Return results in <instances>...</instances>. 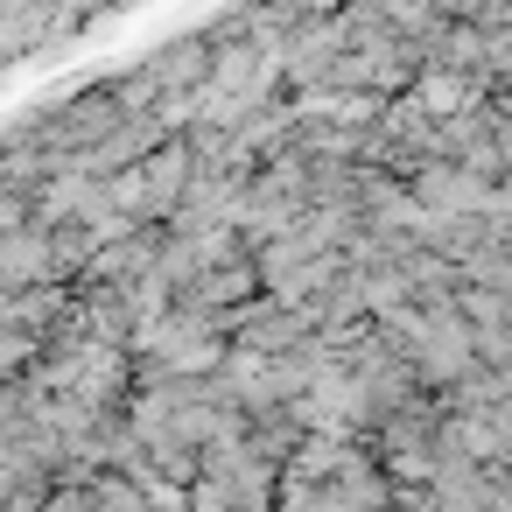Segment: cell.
Instances as JSON below:
<instances>
[{"label": "cell", "instance_id": "6da1fadb", "mask_svg": "<svg viewBox=\"0 0 512 512\" xmlns=\"http://www.w3.org/2000/svg\"><path fill=\"white\" fill-rule=\"evenodd\" d=\"M190 169H197V162H190V141L169 134V141H155L148 155H134L127 169H113V176H106V197H113V211H120L127 225H162V218L176 211Z\"/></svg>", "mask_w": 512, "mask_h": 512}, {"label": "cell", "instance_id": "7a4b0ae2", "mask_svg": "<svg viewBox=\"0 0 512 512\" xmlns=\"http://www.w3.org/2000/svg\"><path fill=\"white\" fill-rule=\"evenodd\" d=\"M120 113H127V106L113 99V85H92V92L64 99L57 113H43V120H36L29 134H36V141H43L50 155H85V148H92V141H99V134H106V127L120 120Z\"/></svg>", "mask_w": 512, "mask_h": 512}, {"label": "cell", "instance_id": "3957f363", "mask_svg": "<svg viewBox=\"0 0 512 512\" xmlns=\"http://www.w3.org/2000/svg\"><path fill=\"white\" fill-rule=\"evenodd\" d=\"M400 183L421 211H491V176H477L449 155H421L414 169H400Z\"/></svg>", "mask_w": 512, "mask_h": 512}, {"label": "cell", "instance_id": "277c9868", "mask_svg": "<svg viewBox=\"0 0 512 512\" xmlns=\"http://www.w3.org/2000/svg\"><path fill=\"white\" fill-rule=\"evenodd\" d=\"M141 71H148L155 99H190V92L211 78V36H204V29H197V36H176V43H162ZM148 113H155V106H148Z\"/></svg>", "mask_w": 512, "mask_h": 512}, {"label": "cell", "instance_id": "5b68a950", "mask_svg": "<svg viewBox=\"0 0 512 512\" xmlns=\"http://www.w3.org/2000/svg\"><path fill=\"white\" fill-rule=\"evenodd\" d=\"M407 99H414V106H428V113H456V106L484 99V78H470V71H449V64H414V78H407Z\"/></svg>", "mask_w": 512, "mask_h": 512}, {"label": "cell", "instance_id": "8992f818", "mask_svg": "<svg viewBox=\"0 0 512 512\" xmlns=\"http://www.w3.org/2000/svg\"><path fill=\"white\" fill-rule=\"evenodd\" d=\"M456 267H463V281H484V288H505V295H512V218L491 211L484 239H477Z\"/></svg>", "mask_w": 512, "mask_h": 512}, {"label": "cell", "instance_id": "52a82bcc", "mask_svg": "<svg viewBox=\"0 0 512 512\" xmlns=\"http://www.w3.org/2000/svg\"><path fill=\"white\" fill-rule=\"evenodd\" d=\"M491 155H498V176L512 169V113H498V99H491Z\"/></svg>", "mask_w": 512, "mask_h": 512}, {"label": "cell", "instance_id": "ba28073f", "mask_svg": "<svg viewBox=\"0 0 512 512\" xmlns=\"http://www.w3.org/2000/svg\"><path fill=\"white\" fill-rule=\"evenodd\" d=\"M470 22H484V29H512V0H477Z\"/></svg>", "mask_w": 512, "mask_h": 512}, {"label": "cell", "instance_id": "9c48e42d", "mask_svg": "<svg viewBox=\"0 0 512 512\" xmlns=\"http://www.w3.org/2000/svg\"><path fill=\"white\" fill-rule=\"evenodd\" d=\"M491 99H498V113H512V85H505V92H491Z\"/></svg>", "mask_w": 512, "mask_h": 512}]
</instances>
